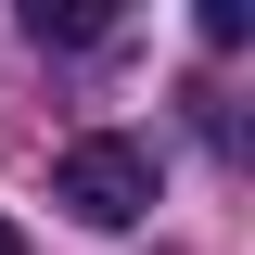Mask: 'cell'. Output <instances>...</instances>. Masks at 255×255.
<instances>
[{"label":"cell","instance_id":"6da1fadb","mask_svg":"<svg viewBox=\"0 0 255 255\" xmlns=\"http://www.w3.org/2000/svg\"><path fill=\"white\" fill-rule=\"evenodd\" d=\"M153 191H166V166H153V140H64V166H51V204L77 230H140L153 217Z\"/></svg>","mask_w":255,"mask_h":255},{"label":"cell","instance_id":"7a4b0ae2","mask_svg":"<svg viewBox=\"0 0 255 255\" xmlns=\"http://www.w3.org/2000/svg\"><path fill=\"white\" fill-rule=\"evenodd\" d=\"M38 51H77V38H102V0H26Z\"/></svg>","mask_w":255,"mask_h":255},{"label":"cell","instance_id":"3957f363","mask_svg":"<svg viewBox=\"0 0 255 255\" xmlns=\"http://www.w3.org/2000/svg\"><path fill=\"white\" fill-rule=\"evenodd\" d=\"M0 255H26V230H13V217H0Z\"/></svg>","mask_w":255,"mask_h":255}]
</instances>
